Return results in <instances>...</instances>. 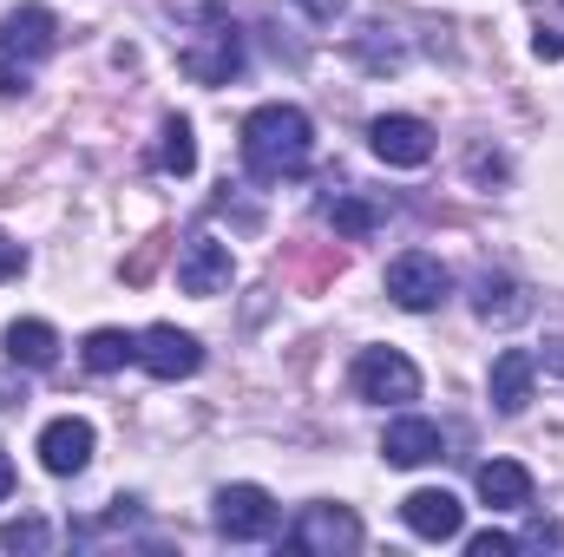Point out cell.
Segmentation results:
<instances>
[{"instance_id": "22", "label": "cell", "mask_w": 564, "mask_h": 557, "mask_svg": "<svg viewBox=\"0 0 564 557\" xmlns=\"http://www.w3.org/2000/svg\"><path fill=\"white\" fill-rule=\"evenodd\" d=\"M532 53L539 59H564V0L539 13V33H532Z\"/></svg>"}, {"instance_id": "10", "label": "cell", "mask_w": 564, "mask_h": 557, "mask_svg": "<svg viewBox=\"0 0 564 557\" xmlns=\"http://www.w3.org/2000/svg\"><path fill=\"white\" fill-rule=\"evenodd\" d=\"M230 276H237V256H230L224 237H191L177 250V288L184 295H224Z\"/></svg>"}, {"instance_id": "8", "label": "cell", "mask_w": 564, "mask_h": 557, "mask_svg": "<svg viewBox=\"0 0 564 557\" xmlns=\"http://www.w3.org/2000/svg\"><path fill=\"white\" fill-rule=\"evenodd\" d=\"M368 144H375L381 164H394V171H421L426 157H433V125L414 119V112H381V119L368 125Z\"/></svg>"}, {"instance_id": "28", "label": "cell", "mask_w": 564, "mask_h": 557, "mask_svg": "<svg viewBox=\"0 0 564 557\" xmlns=\"http://www.w3.org/2000/svg\"><path fill=\"white\" fill-rule=\"evenodd\" d=\"M539 368H545V374H564V335H552V341L539 348Z\"/></svg>"}, {"instance_id": "29", "label": "cell", "mask_w": 564, "mask_h": 557, "mask_svg": "<svg viewBox=\"0 0 564 557\" xmlns=\"http://www.w3.org/2000/svg\"><path fill=\"white\" fill-rule=\"evenodd\" d=\"M7 492H13V459L0 452V505H7Z\"/></svg>"}, {"instance_id": "21", "label": "cell", "mask_w": 564, "mask_h": 557, "mask_svg": "<svg viewBox=\"0 0 564 557\" xmlns=\"http://www.w3.org/2000/svg\"><path fill=\"white\" fill-rule=\"evenodd\" d=\"M46 545H53L46 518H7L0 525V551H46Z\"/></svg>"}, {"instance_id": "24", "label": "cell", "mask_w": 564, "mask_h": 557, "mask_svg": "<svg viewBox=\"0 0 564 557\" xmlns=\"http://www.w3.org/2000/svg\"><path fill=\"white\" fill-rule=\"evenodd\" d=\"M466 551L473 557H512L519 551V538H506V532H479V538H466Z\"/></svg>"}, {"instance_id": "26", "label": "cell", "mask_w": 564, "mask_h": 557, "mask_svg": "<svg viewBox=\"0 0 564 557\" xmlns=\"http://www.w3.org/2000/svg\"><path fill=\"white\" fill-rule=\"evenodd\" d=\"M295 7H302L308 20H322V26H335V20L348 13V0H295Z\"/></svg>"}, {"instance_id": "19", "label": "cell", "mask_w": 564, "mask_h": 557, "mask_svg": "<svg viewBox=\"0 0 564 557\" xmlns=\"http://www.w3.org/2000/svg\"><path fill=\"white\" fill-rule=\"evenodd\" d=\"M328 223H335V237L361 243V237L381 230V210H375L368 197H355V190H335V197H328Z\"/></svg>"}, {"instance_id": "15", "label": "cell", "mask_w": 564, "mask_h": 557, "mask_svg": "<svg viewBox=\"0 0 564 557\" xmlns=\"http://www.w3.org/2000/svg\"><path fill=\"white\" fill-rule=\"evenodd\" d=\"M479 499H486L492 512H525V505H532V472H525L519 459H486V466H479Z\"/></svg>"}, {"instance_id": "4", "label": "cell", "mask_w": 564, "mask_h": 557, "mask_svg": "<svg viewBox=\"0 0 564 557\" xmlns=\"http://www.w3.org/2000/svg\"><path fill=\"white\" fill-rule=\"evenodd\" d=\"M210 518H217V532H224L230 545H263V538H276L282 505L263 485H224L217 505H210Z\"/></svg>"}, {"instance_id": "7", "label": "cell", "mask_w": 564, "mask_h": 557, "mask_svg": "<svg viewBox=\"0 0 564 557\" xmlns=\"http://www.w3.org/2000/svg\"><path fill=\"white\" fill-rule=\"evenodd\" d=\"M139 368L151 381H191L204 368V341L184 335V328H171V321H151L139 335Z\"/></svg>"}, {"instance_id": "9", "label": "cell", "mask_w": 564, "mask_h": 557, "mask_svg": "<svg viewBox=\"0 0 564 557\" xmlns=\"http://www.w3.org/2000/svg\"><path fill=\"white\" fill-rule=\"evenodd\" d=\"M184 73L197 86H230L243 73V33L237 26H204L191 46H184Z\"/></svg>"}, {"instance_id": "18", "label": "cell", "mask_w": 564, "mask_h": 557, "mask_svg": "<svg viewBox=\"0 0 564 557\" xmlns=\"http://www.w3.org/2000/svg\"><path fill=\"white\" fill-rule=\"evenodd\" d=\"M473 308H479V321H519L525 315V288L512 276H492L486 270V276L473 282Z\"/></svg>"}, {"instance_id": "3", "label": "cell", "mask_w": 564, "mask_h": 557, "mask_svg": "<svg viewBox=\"0 0 564 557\" xmlns=\"http://www.w3.org/2000/svg\"><path fill=\"white\" fill-rule=\"evenodd\" d=\"M355 394L375 407H408V401H421V368L401 348H361L355 354Z\"/></svg>"}, {"instance_id": "6", "label": "cell", "mask_w": 564, "mask_h": 557, "mask_svg": "<svg viewBox=\"0 0 564 557\" xmlns=\"http://www.w3.org/2000/svg\"><path fill=\"white\" fill-rule=\"evenodd\" d=\"M388 295H394L408 315H426V308H440V302L453 295V276H446V263H440V256L408 250V256H394V263H388Z\"/></svg>"}, {"instance_id": "11", "label": "cell", "mask_w": 564, "mask_h": 557, "mask_svg": "<svg viewBox=\"0 0 564 557\" xmlns=\"http://www.w3.org/2000/svg\"><path fill=\"white\" fill-rule=\"evenodd\" d=\"M93 419L66 414V419H46V433H40V466L53 472V479H73V472H86L93 466Z\"/></svg>"}, {"instance_id": "17", "label": "cell", "mask_w": 564, "mask_h": 557, "mask_svg": "<svg viewBox=\"0 0 564 557\" xmlns=\"http://www.w3.org/2000/svg\"><path fill=\"white\" fill-rule=\"evenodd\" d=\"M79 361H86L93 374H119L126 361H139V335H126V328H93V335L79 341Z\"/></svg>"}, {"instance_id": "23", "label": "cell", "mask_w": 564, "mask_h": 557, "mask_svg": "<svg viewBox=\"0 0 564 557\" xmlns=\"http://www.w3.org/2000/svg\"><path fill=\"white\" fill-rule=\"evenodd\" d=\"M164 243H171V237H144V243H139V256L126 263V282H132V288H139V282H151V270L164 263Z\"/></svg>"}, {"instance_id": "5", "label": "cell", "mask_w": 564, "mask_h": 557, "mask_svg": "<svg viewBox=\"0 0 564 557\" xmlns=\"http://www.w3.org/2000/svg\"><path fill=\"white\" fill-rule=\"evenodd\" d=\"M289 551H302V557L361 551V518H355L348 505H308V512L295 518V532H289Z\"/></svg>"}, {"instance_id": "2", "label": "cell", "mask_w": 564, "mask_h": 557, "mask_svg": "<svg viewBox=\"0 0 564 557\" xmlns=\"http://www.w3.org/2000/svg\"><path fill=\"white\" fill-rule=\"evenodd\" d=\"M53 46H59V20H53L46 7H20V13H7V20H0V99L26 92L33 66H40Z\"/></svg>"}, {"instance_id": "25", "label": "cell", "mask_w": 564, "mask_h": 557, "mask_svg": "<svg viewBox=\"0 0 564 557\" xmlns=\"http://www.w3.org/2000/svg\"><path fill=\"white\" fill-rule=\"evenodd\" d=\"M20 270H26V250H20V243H13V237L0 230V282H13Z\"/></svg>"}, {"instance_id": "13", "label": "cell", "mask_w": 564, "mask_h": 557, "mask_svg": "<svg viewBox=\"0 0 564 557\" xmlns=\"http://www.w3.org/2000/svg\"><path fill=\"white\" fill-rule=\"evenodd\" d=\"M532 381H539V354L532 348H506L492 361V374H486V394H492L499 414H525L532 407Z\"/></svg>"}, {"instance_id": "20", "label": "cell", "mask_w": 564, "mask_h": 557, "mask_svg": "<svg viewBox=\"0 0 564 557\" xmlns=\"http://www.w3.org/2000/svg\"><path fill=\"white\" fill-rule=\"evenodd\" d=\"M158 164H164L171 177H191V171H197V132H191V119H164V132H158Z\"/></svg>"}, {"instance_id": "12", "label": "cell", "mask_w": 564, "mask_h": 557, "mask_svg": "<svg viewBox=\"0 0 564 557\" xmlns=\"http://www.w3.org/2000/svg\"><path fill=\"white\" fill-rule=\"evenodd\" d=\"M401 518H408V532H414V538H426V545H446V538H459L466 505H459L446 485H421V492H408V499H401Z\"/></svg>"}, {"instance_id": "16", "label": "cell", "mask_w": 564, "mask_h": 557, "mask_svg": "<svg viewBox=\"0 0 564 557\" xmlns=\"http://www.w3.org/2000/svg\"><path fill=\"white\" fill-rule=\"evenodd\" d=\"M7 361H13V368H53V361H59V328H53V321H33V315L13 321V328H7Z\"/></svg>"}, {"instance_id": "1", "label": "cell", "mask_w": 564, "mask_h": 557, "mask_svg": "<svg viewBox=\"0 0 564 557\" xmlns=\"http://www.w3.org/2000/svg\"><path fill=\"white\" fill-rule=\"evenodd\" d=\"M315 157V125L302 106H257L243 119V164L257 184H282V177H302Z\"/></svg>"}, {"instance_id": "14", "label": "cell", "mask_w": 564, "mask_h": 557, "mask_svg": "<svg viewBox=\"0 0 564 557\" xmlns=\"http://www.w3.org/2000/svg\"><path fill=\"white\" fill-rule=\"evenodd\" d=\"M381 452H388V466H433V459H446V433L433 426V419H394L388 426V439H381Z\"/></svg>"}, {"instance_id": "27", "label": "cell", "mask_w": 564, "mask_h": 557, "mask_svg": "<svg viewBox=\"0 0 564 557\" xmlns=\"http://www.w3.org/2000/svg\"><path fill=\"white\" fill-rule=\"evenodd\" d=\"M519 545H539V551H545V545H564V532L552 525V518H539V525H532V532H525Z\"/></svg>"}]
</instances>
